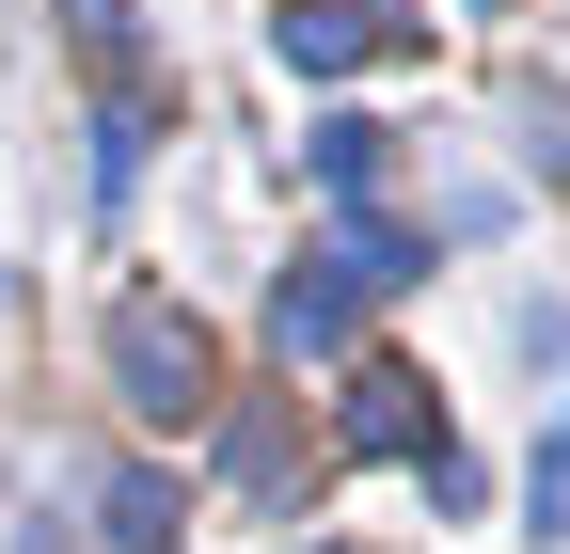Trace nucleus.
Returning a JSON list of instances; mask_svg holds the SVG:
<instances>
[{
    "mask_svg": "<svg viewBox=\"0 0 570 554\" xmlns=\"http://www.w3.org/2000/svg\"><path fill=\"white\" fill-rule=\"evenodd\" d=\"M111 396L142 428H206V412H223V349H206L175 301H111Z\"/></svg>",
    "mask_w": 570,
    "mask_h": 554,
    "instance_id": "nucleus-1",
    "label": "nucleus"
},
{
    "mask_svg": "<svg viewBox=\"0 0 570 554\" xmlns=\"http://www.w3.org/2000/svg\"><path fill=\"white\" fill-rule=\"evenodd\" d=\"M269 48L302 63V80H348V63L412 48V0H285V17H269Z\"/></svg>",
    "mask_w": 570,
    "mask_h": 554,
    "instance_id": "nucleus-2",
    "label": "nucleus"
},
{
    "mask_svg": "<svg viewBox=\"0 0 570 554\" xmlns=\"http://www.w3.org/2000/svg\"><path fill=\"white\" fill-rule=\"evenodd\" d=\"M444 428H428V380L412 365H365L348 380V459H428Z\"/></svg>",
    "mask_w": 570,
    "mask_h": 554,
    "instance_id": "nucleus-3",
    "label": "nucleus"
},
{
    "mask_svg": "<svg viewBox=\"0 0 570 554\" xmlns=\"http://www.w3.org/2000/svg\"><path fill=\"white\" fill-rule=\"evenodd\" d=\"M302 175L348 206V222H365V206H381V175H396V127H365V111H333L317 127V144H302Z\"/></svg>",
    "mask_w": 570,
    "mask_h": 554,
    "instance_id": "nucleus-4",
    "label": "nucleus"
},
{
    "mask_svg": "<svg viewBox=\"0 0 570 554\" xmlns=\"http://www.w3.org/2000/svg\"><path fill=\"white\" fill-rule=\"evenodd\" d=\"M302 269H333V286H348V301H396V286H412V269H428V254H412L396 222H333V238H317Z\"/></svg>",
    "mask_w": 570,
    "mask_h": 554,
    "instance_id": "nucleus-5",
    "label": "nucleus"
},
{
    "mask_svg": "<svg viewBox=\"0 0 570 554\" xmlns=\"http://www.w3.org/2000/svg\"><path fill=\"white\" fill-rule=\"evenodd\" d=\"M175 523H190V507H175V475H142V459L96 492V554H175Z\"/></svg>",
    "mask_w": 570,
    "mask_h": 554,
    "instance_id": "nucleus-6",
    "label": "nucleus"
},
{
    "mask_svg": "<svg viewBox=\"0 0 570 554\" xmlns=\"http://www.w3.org/2000/svg\"><path fill=\"white\" fill-rule=\"evenodd\" d=\"M142 127H159L142 96H111V111H96V190H127V175H142Z\"/></svg>",
    "mask_w": 570,
    "mask_h": 554,
    "instance_id": "nucleus-7",
    "label": "nucleus"
},
{
    "mask_svg": "<svg viewBox=\"0 0 570 554\" xmlns=\"http://www.w3.org/2000/svg\"><path fill=\"white\" fill-rule=\"evenodd\" d=\"M523 507H539V523H570V428L539 444V475H523Z\"/></svg>",
    "mask_w": 570,
    "mask_h": 554,
    "instance_id": "nucleus-8",
    "label": "nucleus"
},
{
    "mask_svg": "<svg viewBox=\"0 0 570 554\" xmlns=\"http://www.w3.org/2000/svg\"><path fill=\"white\" fill-rule=\"evenodd\" d=\"M523 349H539V365H554V380H570V317H554V301H539V317H523Z\"/></svg>",
    "mask_w": 570,
    "mask_h": 554,
    "instance_id": "nucleus-9",
    "label": "nucleus"
},
{
    "mask_svg": "<svg viewBox=\"0 0 570 554\" xmlns=\"http://www.w3.org/2000/svg\"><path fill=\"white\" fill-rule=\"evenodd\" d=\"M475 17H491V0H475Z\"/></svg>",
    "mask_w": 570,
    "mask_h": 554,
    "instance_id": "nucleus-10",
    "label": "nucleus"
}]
</instances>
